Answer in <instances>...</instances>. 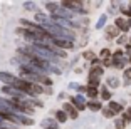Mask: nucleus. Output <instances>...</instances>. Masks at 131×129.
Wrapping results in <instances>:
<instances>
[{
    "label": "nucleus",
    "instance_id": "obj_1",
    "mask_svg": "<svg viewBox=\"0 0 131 129\" xmlns=\"http://www.w3.org/2000/svg\"><path fill=\"white\" fill-rule=\"evenodd\" d=\"M50 42H52V45L57 47V49L61 50H69L72 49L76 44H74V40H71V39H57V37H52L50 39Z\"/></svg>",
    "mask_w": 131,
    "mask_h": 129
},
{
    "label": "nucleus",
    "instance_id": "obj_2",
    "mask_svg": "<svg viewBox=\"0 0 131 129\" xmlns=\"http://www.w3.org/2000/svg\"><path fill=\"white\" fill-rule=\"evenodd\" d=\"M69 102L74 106V109L77 111V112H81V111L86 109V99L82 97L81 94H76V96H71L69 99Z\"/></svg>",
    "mask_w": 131,
    "mask_h": 129
},
{
    "label": "nucleus",
    "instance_id": "obj_3",
    "mask_svg": "<svg viewBox=\"0 0 131 129\" xmlns=\"http://www.w3.org/2000/svg\"><path fill=\"white\" fill-rule=\"evenodd\" d=\"M19 79L17 76H14L12 72H7V71H0V82H4V86H14L15 80Z\"/></svg>",
    "mask_w": 131,
    "mask_h": 129
},
{
    "label": "nucleus",
    "instance_id": "obj_4",
    "mask_svg": "<svg viewBox=\"0 0 131 129\" xmlns=\"http://www.w3.org/2000/svg\"><path fill=\"white\" fill-rule=\"evenodd\" d=\"M62 111L66 112V116H67L69 119H77V118H79V112L74 109V106L71 102H64V104H62Z\"/></svg>",
    "mask_w": 131,
    "mask_h": 129
},
{
    "label": "nucleus",
    "instance_id": "obj_5",
    "mask_svg": "<svg viewBox=\"0 0 131 129\" xmlns=\"http://www.w3.org/2000/svg\"><path fill=\"white\" fill-rule=\"evenodd\" d=\"M114 27L119 32H128V30H129V27H128V20L124 19V17H118V19L114 20Z\"/></svg>",
    "mask_w": 131,
    "mask_h": 129
},
{
    "label": "nucleus",
    "instance_id": "obj_6",
    "mask_svg": "<svg viewBox=\"0 0 131 129\" xmlns=\"http://www.w3.org/2000/svg\"><path fill=\"white\" fill-rule=\"evenodd\" d=\"M106 107H108V109L111 111L113 114H114V118H116V114H121V112L124 111L123 104H119V102H114V101H109V104H108Z\"/></svg>",
    "mask_w": 131,
    "mask_h": 129
},
{
    "label": "nucleus",
    "instance_id": "obj_7",
    "mask_svg": "<svg viewBox=\"0 0 131 129\" xmlns=\"http://www.w3.org/2000/svg\"><path fill=\"white\" fill-rule=\"evenodd\" d=\"M34 20L39 25H46V24H49V15H47L46 12H35Z\"/></svg>",
    "mask_w": 131,
    "mask_h": 129
},
{
    "label": "nucleus",
    "instance_id": "obj_8",
    "mask_svg": "<svg viewBox=\"0 0 131 129\" xmlns=\"http://www.w3.org/2000/svg\"><path fill=\"white\" fill-rule=\"evenodd\" d=\"M119 37V30L116 29L114 25H109L106 29V40H114V39Z\"/></svg>",
    "mask_w": 131,
    "mask_h": 129
},
{
    "label": "nucleus",
    "instance_id": "obj_9",
    "mask_svg": "<svg viewBox=\"0 0 131 129\" xmlns=\"http://www.w3.org/2000/svg\"><path fill=\"white\" fill-rule=\"evenodd\" d=\"M86 109L93 111V112H99V111L103 109V104H101L99 101H88V102H86Z\"/></svg>",
    "mask_w": 131,
    "mask_h": 129
},
{
    "label": "nucleus",
    "instance_id": "obj_10",
    "mask_svg": "<svg viewBox=\"0 0 131 129\" xmlns=\"http://www.w3.org/2000/svg\"><path fill=\"white\" fill-rule=\"evenodd\" d=\"M17 119H19V126H34V119L29 118V116H24V114H17Z\"/></svg>",
    "mask_w": 131,
    "mask_h": 129
},
{
    "label": "nucleus",
    "instance_id": "obj_11",
    "mask_svg": "<svg viewBox=\"0 0 131 129\" xmlns=\"http://www.w3.org/2000/svg\"><path fill=\"white\" fill-rule=\"evenodd\" d=\"M42 127L44 129H59V126H57V122H56V119H50V118H46L42 122Z\"/></svg>",
    "mask_w": 131,
    "mask_h": 129
},
{
    "label": "nucleus",
    "instance_id": "obj_12",
    "mask_svg": "<svg viewBox=\"0 0 131 129\" xmlns=\"http://www.w3.org/2000/svg\"><path fill=\"white\" fill-rule=\"evenodd\" d=\"M121 86V82H119V79L118 77H114V76H111V77H108L106 79V87H111V89H116V87H119Z\"/></svg>",
    "mask_w": 131,
    "mask_h": 129
},
{
    "label": "nucleus",
    "instance_id": "obj_13",
    "mask_svg": "<svg viewBox=\"0 0 131 129\" xmlns=\"http://www.w3.org/2000/svg\"><path fill=\"white\" fill-rule=\"evenodd\" d=\"M111 91H109L106 86H101V91H99V97H101V101H111Z\"/></svg>",
    "mask_w": 131,
    "mask_h": 129
},
{
    "label": "nucleus",
    "instance_id": "obj_14",
    "mask_svg": "<svg viewBox=\"0 0 131 129\" xmlns=\"http://www.w3.org/2000/svg\"><path fill=\"white\" fill-rule=\"evenodd\" d=\"M84 94L88 96L89 99H93V101H96V97H99V89L88 87V86H86V89H84Z\"/></svg>",
    "mask_w": 131,
    "mask_h": 129
},
{
    "label": "nucleus",
    "instance_id": "obj_15",
    "mask_svg": "<svg viewBox=\"0 0 131 129\" xmlns=\"http://www.w3.org/2000/svg\"><path fill=\"white\" fill-rule=\"evenodd\" d=\"M57 7H59V2H46V10L49 12V15H54Z\"/></svg>",
    "mask_w": 131,
    "mask_h": 129
},
{
    "label": "nucleus",
    "instance_id": "obj_16",
    "mask_svg": "<svg viewBox=\"0 0 131 129\" xmlns=\"http://www.w3.org/2000/svg\"><path fill=\"white\" fill-rule=\"evenodd\" d=\"M67 119H69V118L66 116V112H64L62 109L56 111V122H57V124H59V122H61V124H64V122L67 121Z\"/></svg>",
    "mask_w": 131,
    "mask_h": 129
},
{
    "label": "nucleus",
    "instance_id": "obj_17",
    "mask_svg": "<svg viewBox=\"0 0 131 129\" xmlns=\"http://www.w3.org/2000/svg\"><path fill=\"white\" fill-rule=\"evenodd\" d=\"M123 84H124V86H126V87H128V86H131V67H128V69H124V71H123Z\"/></svg>",
    "mask_w": 131,
    "mask_h": 129
},
{
    "label": "nucleus",
    "instance_id": "obj_18",
    "mask_svg": "<svg viewBox=\"0 0 131 129\" xmlns=\"http://www.w3.org/2000/svg\"><path fill=\"white\" fill-rule=\"evenodd\" d=\"M106 22H108V15H106V14H103V15L97 19V22H96V25H94V27H96L97 30H101L103 27H106Z\"/></svg>",
    "mask_w": 131,
    "mask_h": 129
},
{
    "label": "nucleus",
    "instance_id": "obj_19",
    "mask_svg": "<svg viewBox=\"0 0 131 129\" xmlns=\"http://www.w3.org/2000/svg\"><path fill=\"white\" fill-rule=\"evenodd\" d=\"M101 62H104V61H108V59H111V50L109 49H101V52H99V57H97Z\"/></svg>",
    "mask_w": 131,
    "mask_h": 129
},
{
    "label": "nucleus",
    "instance_id": "obj_20",
    "mask_svg": "<svg viewBox=\"0 0 131 129\" xmlns=\"http://www.w3.org/2000/svg\"><path fill=\"white\" fill-rule=\"evenodd\" d=\"M126 64H128L126 57H124V59H119V61H113V67H114V69H123V71H124Z\"/></svg>",
    "mask_w": 131,
    "mask_h": 129
},
{
    "label": "nucleus",
    "instance_id": "obj_21",
    "mask_svg": "<svg viewBox=\"0 0 131 129\" xmlns=\"http://www.w3.org/2000/svg\"><path fill=\"white\" fill-rule=\"evenodd\" d=\"M111 59H113V61H119V59H124V50L116 49L114 52H111Z\"/></svg>",
    "mask_w": 131,
    "mask_h": 129
},
{
    "label": "nucleus",
    "instance_id": "obj_22",
    "mask_svg": "<svg viewBox=\"0 0 131 129\" xmlns=\"http://www.w3.org/2000/svg\"><path fill=\"white\" fill-rule=\"evenodd\" d=\"M82 59H86V61H89V62H93L94 59H97V57H96V54H94L93 50H84V52H82Z\"/></svg>",
    "mask_w": 131,
    "mask_h": 129
},
{
    "label": "nucleus",
    "instance_id": "obj_23",
    "mask_svg": "<svg viewBox=\"0 0 131 129\" xmlns=\"http://www.w3.org/2000/svg\"><path fill=\"white\" fill-rule=\"evenodd\" d=\"M121 119H123L124 122H131V107L128 111H123V118Z\"/></svg>",
    "mask_w": 131,
    "mask_h": 129
},
{
    "label": "nucleus",
    "instance_id": "obj_24",
    "mask_svg": "<svg viewBox=\"0 0 131 129\" xmlns=\"http://www.w3.org/2000/svg\"><path fill=\"white\" fill-rule=\"evenodd\" d=\"M35 7H37L35 2H24V8L25 10H35Z\"/></svg>",
    "mask_w": 131,
    "mask_h": 129
},
{
    "label": "nucleus",
    "instance_id": "obj_25",
    "mask_svg": "<svg viewBox=\"0 0 131 129\" xmlns=\"http://www.w3.org/2000/svg\"><path fill=\"white\" fill-rule=\"evenodd\" d=\"M116 42H118L119 45H126L128 44V35H119V37L116 39Z\"/></svg>",
    "mask_w": 131,
    "mask_h": 129
},
{
    "label": "nucleus",
    "instance_id": "obj_26",
    "mask_svg": "<svg viewBox=\"0 0 131 129\" xmlns=\"http://www.w3.org/2000/svg\"><path fill=\"white\" fill-rule=\"evenodd\" d=\"M101 112H103L104 116H106V118H114V114H113V112H111V111H109V109H108L106 106H103V109H101Z\"/></svg>",
    "mask_w": 131,
    "mask_h": 129
},
{
    "label": "nucleus",
    "instance_id": "obj_27",
    "mask_svg": "<svg viewBox=\"0 0 131 129\" xmlns=\"http://www.w3.org/2000/svg\"><path fill=\"white\" fill-rule=\"evenodd\" d=\"M114 124H116L118 129H124V124H126V122H124L123 119H114Z\"/></svg>",
    "mask_w": 131,
    "mask_h": 129
},
{
    "label": "nucleus",
    "instance_id": "obj_28",
    "mask_svg": "<svg viewBox=\"0 0 131 129\" xmlns=\"http://www.w3.org/2000/svg\"><path fill=\"white\" fill-rule=\"evenodd\" d=\"M101 64H103V69L104 67H113V59H108V61H104V62H101Z\"/></svg>",
    "mask_w": 131,
    "mask_h": 129
},
{
    "label": "nucleus",
    "instance_id": "obj_29",
    "mask_svg": "<svg viewBox=\"0 0 131 129\" xmlns=\"http://www.w3.org/2000/svg\"><path fill=\"white\" fill-rule=\"evenodd\" d=\"M77 87H79V84H76V82H71V84H69V89H74V91H77Z\"/></svg>",
    "mask_w": 131,
    "mask_h": 129
},
{
    "label": "nucleus",
    "instance_id": "obj_30",
    "mask_svg": "<svg viewBox=\"0 0 131 129\" xmlns=\"http://www.w3.org/2000/svg\"><path fill=\"white\" fill-rule=\"evenodd\" d=\"M128 27L131 29V19H128Z\"/></svg>",
    "mask_w": 131,
    "mask_h": 129
},
{
    "label": "nucleus",
    "instance_id": "obj_31",
    "mask_svg": "<svg viewBox=\"0 0 131 129\" xmlns=\"http://www.w3.org/2000/svg\"><path fill=\"white\" fill-rule=\"evenodd\" d=\"M128 64H129V65H131V57H128Z\"/></svg>",
    "mask_w": 131,
    "mask_h": 129
},
{
    "label": "nucleus",
    "instance_id": "obj_32",
    "mask_svg": "<svg viewBox=\"0 0 131 129\" xmlns=\"http://www.w3.org/2000/svg\"><path fill=\"white\" fill-rule=\"evenodd\" d=\"M128 44H129V45H131V37H129V39H128Z\"/></svg>",
    "mask_w": 131,
    "mask_h": 129
}]
</instances>
